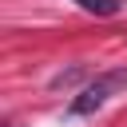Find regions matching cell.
Instances as JSON below:
<instances>
[{"mask_svg":"<svg viewBox=\"0 0 127 127\" xmlns=\"http://www.w3.org/2000/svg\"><path fill=\"white\" fill-rule=\"evenodd\" d=\"M83 12H91V16H115L119 12V0H75Z\"/></svg>","mask_w":127,"mask_h":127,"instance_id":"obj_2","label":"cell"},{"mask_svg":"<svg viewBox=\"0 0 127 127\" xmlns=\"http://www.w3.org/2000/svg\"><path fill=\"white\" fill-rule=\"evenodd\" d=\"M119 87H127V71H103V75H95L71 103H67V119H83V115H95Z\"/></svg>","mask_w":127,"mask_h":127,"instance_id":"obj_1","label":"cell"}]
</instances>
